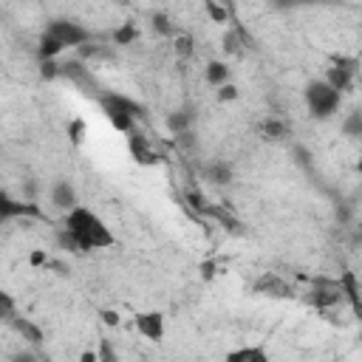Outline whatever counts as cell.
I'll return each instance as SVG.
<instances>
[{"instance_id": "obj_1", "label": "cell", "mask_w": 362, "mask_h": 362, "mask_svg": "<svg viewBox=\"0 0 362 362\" xmlns=\"http://www.w3.org/2000/svg\"><path fill=\"white\" fill-rule=\"evenodd\" d=\"M65 226L74 232V238L79 240L82 252H93V249H107L116 243L113 232L107 229V223L88 206H76L65 215Z\"/></svg>"}, {"instance_id": "obj_2", "label": "cell", "mask_w": 362, "mask_h": 362, "mask_svg": "<svg viewBox=\"0 0 362 362\" xmlns=\"http://www.w3.org/2000/svg\"><path fill=\"white\" fill-rule=\"evenodd\" d=\"M305 105L314 119H328L339 107V90H334L325 79H314L305 85Z\"/></svg>"}, {"instance_id": "obj_3", "label": "cell", "mask_w": 362, "mask_h": 362, "mask_svg": "<svg viewBox=\"0 0 362 362\" xmlns=\"http://www.w3.org/2000/svg\"><path fill=\"white\" fill-rule=\"evenodd\" d=\"M45 31H48L54 40H59L62 48H65V45L82 48L85 42H90V31H88L82 23H76V20H51Z\"/></svg>"}, {"instance_id": "obj_4", "label": "cell", "mask_w": 362, "mask_h": 362, "mask_svg": "<svg viewBox=\"0 0 362 362\" xmlns=\"http://www.w3.org/2000/svg\"><path fill=\"white\" fill-rule=\"evenodd\" d=\"M96 102H99V107H102L105 116H119V113L133 116V119L144 116V105H139L136 99H130V96H124V93H116V90H105Z\"/></svg>"}, {"instance_id": "obj_5", "label": "cell", "mask_w": 362, "mask_h": 362, "mask_svg": "<svg viewBox=\"0 0 362 362\" xmlns=\"http://www.w3.org/2000/svg\"><path fill=\"white\" fill-rule=\"evenodd\" d=\"M311 305L317 308H331L337 303L345 300V288H342V280H331V277H317L314 286H311V294H308Z\"/></svg>"}, {"instance_id": "obj_6", "label": "cell", "mask_w": 362, "mask_h": 362, "mask_svg": "<svg viewBox=\"0 0 362 362\" xmlns=\"http://www.w3.org/2000/svg\"><path fill=\"white\" fill-rule=\"evenodd\" d=\"M62 76H68L76 88H82V93H93L96 99L105 93V88L96 82V76L90 74V68H85L82 59H68V62H62Z\"/></svg>"}, {"instance_id": "obj_7", "label": "cell", "mask_w": 362, "mask_h": 362, "mask_svg": "<svg viewBox=\"0 0 362 362\" xmlns=\"http://www.w3.org/2000/svg\"><path fill=\"white\" fill-rule=\"evenodd\" d=\"M356 59H334V65L325 71V82L334 88V90H348L351 79H354V71H356Z\"/></svg>"}, {"instance_id": "obj_8", "label": "cell", "mask_w": 362, "mask_h": 362, "mask_svg": "<svg viewBox=\"0 0 362 362\" xmlns=\"http://www.w3.org/2000/svg\"><path fill=\"white\" fill-rule=\"evenodd\" d=\"M255 294L277 297V300H283V297H294V294H291V286H288L280 274H274V272H263V274L255 280Z\"/></svg>"}, {"instance_id": "obj_9", "label": "cell", "mask_w": 362, "mask_h": 362, "mask_svg": "<svg viewBox=\"0 0 362 362\" xmlns=\"http://www.w3.org/2000/svg\"><path fill=\"white\" fill-rule=\"evenodd\" d=\"M136 331L141 337H147L150 342H161L164 339V317H161V311H141V314H136Z\"/></svg>"}, {"instance_id": "obj_10", "label": "cell", "mask_w": 362, "mask_h": 362, "mask_svg": "<svg viewBox=\"0 0 362 362\" xmlns=\"http://www.w3.org/2000/svg\"><path fill=\"white\" fill-rule=\"evenodd\" d=\"M17 215H31V218H42V209L34 201H11L8 195H3L0 201V221H11Z\"/></svg>"}, {"instance_id": "obj_11", "label": "cell", "mask_w": 362, "mask_h": 362, "mask_svg": "<svg viewBox=\"0 0 362 362\" xmlns=\"http://www.w3.org/2000/svg\"><path fill=\"white\" fill-rule=\"evenodd\" d=\"M51 204L68 215L71 209H76V206H79V204H76V189H74L68 181H62V178H59V181H54V184H51Z\"/></svg>"}, {"instance_id": "obj_12", "label": "cell", "mask_w": 362, "mask_h": 362, "mask_svg": "<svg viewBox=\"0 0 362 362\" xmlns=\"http://www.w3.org/2000/svg\"><path fill=\"white\" fill-rule=\"evenodd\" d=\"M223 362H272V359L263 345H243V348L229 351Z\"/></svg>"}, {"instance_id": "obj_13", "label": "cell", "mask_w": 362, "mask_h": 362, "mask_svg": "<svg viewBox=\"0 0 362 362\" xmlns=\"http://www.w3.org/2000/svg\"><path fill=\"white\" fill-rule=\"evenodd\" d=\"M189 127H192V110H187V107L173 110V113L167 116V130H170L175 139L184 136V133H189Z\"/></svg>"}, {"instance_id": "obj_14", "label": "cell", "mask_w": 362, "mask_h": 362, "mask_svg": "<svg viewBox=\"0 0 362 362\" xmlns=\"http://www.w3.org/2000/svg\"><path fill=\"white\" fill-rule=\"evenodd\" d=\"M8 325H11L23 339H28L31 345H40V342H42V328H40V325H34L28 317H14Z\"/></svg>"}, {"instance_id": "obj_15", "label": "cell", "mask_w": 362, "mask_h": 362, "mask_svg": "<svg viewBox=\"0 0 362 362\" xmlns=\"http://www.w3.org/2000/svg\"><path fill=\"white\" fill-rule=\"evenodd\" d=\"M206 82L212 85V88H223V85H229V76H232V71H229V65L226 62H221V59H212L209 65H206Z\"/></svg>"}, {"instance_id": "obj_16", "label": "cell", "mask_w": 362, "mask_h": 362, "mask_svg": "<svg viewBox=\"0 0 362 362\" xmlns=\"http://www.w3.org/2000/svg\"><path fill=\"white\" fill-rule=\"evenodd\" d=\"M339 280H342V288H345V300L354 305L356 317L362 320V294H359V288H356V277H354L351 272H345Z\"/></svg>"}, {"instance_id": "obj_17", "label": "cell", "mask_w": 362, "mask_h": 362, "mask_svg": "<svg viewBox=\"0 0 362 362\" xmlns=\"http://www.w3.org/2000/svg\"><path fill=\"white\" fill-rule=\"evenodd\" d=\"M127 147H130V153L141 161V164H153V153H150V147H147V139L141 136V133H130L127 136Z\"/></svg>"}, {"instance_id": "obj_18", "label": "cell", "mask_w": 362, "mask_h": 362, "mask_svg": "<svg viewBox=\"0 0 362 362\" xmlns=\"http://www.w3.org/2000/svg\"><path fill=\"white\" fill-rule=\"evenodd\" d=\"M59 51H62V42H59V40H54V37L45 31V34L40 37V42H37V57H40V62L54 59Z\"/></svg>"}, {"instance_id": "obj_19", "label": "cell", "mask_w": 362, "mask_h": 362, "mask_svg": "<svg viewBox=\"0 0 362 362\" xmlns=\"http://www.w3.org/2000/svg\"><path fill=\"white\" fill-rule=\"evenodd\" d=\"M206 178L212 184H229L232 181V167L226 161H212V164H206Z\"/></svg>"}, {"instance_id": "obj_20", "label": "cell", "mask_w": 362, "mask_h": 362, "mask_svg": "<svg viewBox=\"0 0 362 362\" xmlns=\"http://www.w3.org/2000/svg\"><path fill=\"white\" fill-rule=\"evenodd\" d=\"M136 37H139V28H136V23H122L116 31H113V42L116 45H130V42H136Z\"/></svg>"}, {"instance_id": "obj_21", "label": "cell", "mask_w": 362, "mask_h": 362, "mask_svg": "<svg viewBox=\"0 0 362 362\" xmlns=\"http://www.w3.org/2000/svg\"><path fill=\"white\" fill-rule=\"evenodd\" d=\"M342 133L351 136V139H359L362 136V110H351L342 122Z\"/></svg>"}, {"instance_id": "obj_22", "label": "cell", "mask_w": 362, "mask_h": 362, "mask_svg": "<svg viewBox=\"0 0 362 362\" xmlns=\"http://www.w3.org/2000/svg\"><path fill=\"white\" fill-rule=\"evenodd\" d=\"M263 136L277 141V139H286V136H288V127H286L280 119H266V122H263Z\"/></svg>"}, {"instance_id": "obj_23", "label": "cell", "mask_w": 362, "mask_h": 362, "mask_svg": "<svg viewBox=\"0 0 362 362\" xmlns=\"http://www.w3.org/2000/svg\"><path fill=\"white\" fill-rule=\"evenodd\" d=\"M173 48H175V54H178L181 59H187V57H192V51H195V42H192V37H189V34H175V40H173Z\"/></svg>"}, {"instance_id": "obj_24", "label": "cell", "mask_w": 362, "mask_h": 362, "mask_svg": "<svg viewBox=\"0 0 362 362\" xmlns=\"http://www.w3.org/2000/svg\"><path fill=\"white\" fill-rule=\"evenodd\" d=\"M57 243H59L62 249H68V252H82V246H79V240L74 238V232H71L68 226H62V229L57 232Z\"/></svg>"}, {"instance_id": "obj_25", "label": "cell", "mask_w": 362, "mask_h": 362, "mask_svg": "<svg viewBox=\"0 0 362 362\" xmlns=\"http://www.w3.org/2000/svg\"><path fill=\"white\" fill-rule=\"evenodd\" d=\"M40 76L42 79H57V76H62V65L54 62V59H45V62H40Z\"/></svg>"}, {"instance_id": "obj_26", "label": "cell", "mask_w": 362, "mask_h": 362, "mask_svg": "<svg viewBox=\"0 0 362 362\" xmlns=\"http://www.w3.org/2000/svg\"><path fill=\"white\" fill-rule=\"evenodd\" d=\"M99 362H119V354L110 339H99Z\"/></svg>"}, {"instance_id": "obj_27", "label": "cell", "mask_w": 362, "mask_h": 362, "mask_svg": "<svg viewBox=\"0 0 362 362\" xmlns=\"http://www.w3.org/2000/svg\"><path fill=\"white\" fill-rule=\"evenodd\" d=\"M204 8H206V14H209L215 23H226V20H229V11H226L223 6H218V3H212V0H206Z\"/></svg>"}, {"instance_id": "obj_28", "label": "cell", "mask_w": 362, "mask_h": 362, "mask_svg": "<svg viewBox=\"0 0 362 362\" xmlns=\"http://www.w3.org/2000/svg\"><path fill=\"white\" fill-rule=\"evenodd\" d=\"M153 28L158 31V34H175V28H173V23H170V17L167 14H153Z\"/></svg>"}, {"instance_id": "obj_29", "label": "cell", "mask_w": 362, "mask_h": 362, "mask_svg": "<svg viewBox=\"0 0 362 362\" xmlns=\"http://www.w3.org/2000/svg\"><path fill=\"white\" fill-rule=\"evenodd\" d=\"M0 303H3V320L6 322H11L17 314H14V303H11V297L8 294H0Z\"/></svg>"}, {"instance_id": "obj_30", "label": "cell", "mask_w": 362, "mask_h": 362, "mask_svg": "<svg viewBox=\"0 0 362 362\" xmlns=\"http://www.w3.org/2000/svg\"><path fill=\"white\" fill-rule=\"evenodd\" d=\"M218 99L221 102H232V99H238V88L229 82V85H223V88H218Z\"/></svg>"}, {"instance_id": "obj_31", "label": "cell", "mask_w": 362, "mask_h": 362, "mask_svg": "<svg viewBox=\"0 0 362 362\" xmlns=\"http://www.w3.org/2000/svg\"><path fill=\"white\" fill-rule=\"evenodd\" d=\"M82 133H85V124L82 122H71V139H74V144L82 141Z\"/></svg>"}, {"instance_id": "obj_32", "label": "cell", "mask_w": 362, "mask_h": 362, "mask_svg": "<svg viewBox=\"0 0 362 362\" xmlns=\"http://www.w3.org/2000/svg\"><path fill=\"white\" fill-rule=\"evenodd\" d=\"M99 54V45H90V42H85L82 48H79V57L82 59H88V57H96Z\"/></svg>"}, {"instance_id": "obj_33", "label": "cell", "mask_w": 362, "mask_h": 362, "mask_svg": "<svg viewBox=\"0 0 362 362\" xmlns=\"http://www.w3.org/2000/svg\"><path fill=\"white\" fill-rule=\"evenodd\" d=\"M28 263H31V266H45V263H48V257H45V252H40V249H37V252H31Z\"/></svg>"}, {"instance_id": "obj_34", "label": "cell", "mask_w": 362, "mask_h": 362, "mask_svg": "<svg viewBox=\"0 0 362 362\" xmlns=\"http://www.w3.org/2000/svg\"><path fill=\"white\" fill-rule=\"evenodd\" d=\"M102 320H105L107 325H116V322H119V314H116V311H102Z\"/></svg>"}, {"instance_id": "obj_35", "label": "cell", "mask_w": 362, "mask_h": 362, "mask_svg": "<svg viewBox=\"0 0 362 362\" xmlns=\"http://www.w3.org/2000/svg\"><path fill=\"white\" fill-rule=\"evenodd\" d=\"M11 362H37V359H34V354H25V351H23V354H14Z\"/></svg>"}, {"instance_id": "obj_36", "label": "cell", "mask_w": 362, "mask_h": 362, "mask_svg": "<svg viewBox=\"0 0 362 362\" xmlns=\"http://www.w3.org/2000/svg\"><path fill=\"white\" fill-rule=\"evenodd\" d=\"M82 362H99V354H90V351H85V354H82Z\"/></svg>"}, {"instance_id": "obj_37", "label": "cell", "mask_w": 362, "mask_h": 362, "mask_svg": "<svg viewBox=\"0 0 362 362\" xmlns=\"http://www.w3.org/2000/svg\"><path fill=\"white\" fill-rule=\"evenodd\" d=\"M201 272H204L206 277H212V274H215V266H212V263H204V266H201Z\"/></svg>"}, {"instance_id": "obj_38", "label": "cell", "mask_w": 362, "mask_h": 362, "mask_svg": "<svg viewBox=\"0 0 362 362\" xmlns=\"http://www.w3.org/2000/svg\"><path fill=\"white\" fill-rule=\"evenodd\" d=\"M359 173H362V158H359Z\"/></svg>"}]
</instances>
